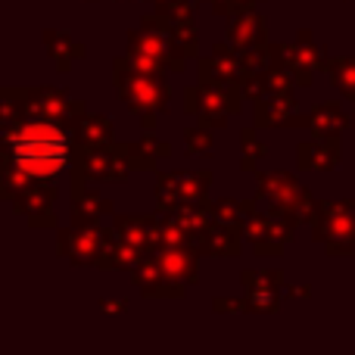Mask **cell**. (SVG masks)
Instances as JSON below:
<instances>
[{
  "mask_svg": "<svg viewBox=\"0 0 355 355\" xmlns=\"http://www.w3.org/2000/svg\"><path fill=\"white\" fill-rule=\"evenodd\" d=\"M66 156H69L66 135L50 122L25 125L12 137V159L25 175H37V178L56 175L66 166Z\"/></svg>",
  "mask_w": 355,
  "mask_h": 355,
  "instance_id": "6da1fadb",
  "label": "cell"
}]
</instances>
